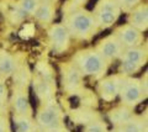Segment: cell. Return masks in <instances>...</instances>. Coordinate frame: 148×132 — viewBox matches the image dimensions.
I'll return each instance as SVG.
<instances>
[{
	"instance_id": "cell-2",
	"label": "cell",
	"mask_w": 148,
	"mask_h": 132,
	"mask_svg": "<svg viewBox=\"0 0 148 132\" xmlns=\"http://www.w3.org/2000/svg\"><path fill=\"white\" fill-rule=\"evenodd\" d=\"M68 32L78 36V37H85L94 31L95 20L89 12L78 11L68 19Z\"/></svg>"
},
{
	"instance_id": "cell-3",
	"label": "cell",
	"mask_w": 148,
	"mask_h": 132,
	"mask_svg": "<svg viewBox=\"0 0 148 132\" xmlns=\"http://www.w3.org/2000/svg\"><path fill=\"white\" fill-rule=\"evenodd\" d=\"M121 98L126 104L133 105L138 104L142 96V86L137 79H127L125 83L121 84Z\"/></svg>"
},
{
	"instance_id": "cell-17",
	"label": "cell",
	"mask_w": 148,
	"mask_h": 132,
	"mask_svg": "<svg viewBox=\"0 0 148 132\" xmlns=\"http://www.w3.org/2000/svg\"><path fill=\"white\" fill-rule=\"evenodd\" d=\"M130 117H131V114L127 109H117L111 114V120L116 124H125V122L130 121Z\"/></svg>"
},
{
	"instance_id": "cell-7",
	"label": "cell",
	"mask_w": 148,
	"mask_h": 132,
	"mask_svg": "<svg viewBox=\"0 0 148 132\" xmlns=\"http://www.w3.org/2000/svg\"><path fill=\"white\" fill-rule=\"evenodd\" d=\"M122 81L119 77H110L100 83V93L105 100H112L120 93Z\"/></svg>"
},
{
	"instance_id": "cell-5",
	"label": "cell",
	"mask_w": 148,
	"mask_h": 132,
	"mask_svg": "<svg viewBox=\"0 0 148 132\" xmlns=\"http://www.w3.org/2000/svg\"><path fill=\"white\" fill-rule=\"evenodd\" d=\"M119 41L121 44H125L127 47H135L141 43L142 36L137 29L132 26H123L119 31Z\"/></svg>"
},
{
	"instance_id": "cell-6",
	"label": "cell",
	"mask_w": 148,
	"mask_h": 132,
	"mask_svg": "<svg viewBox=\"0 0 148 132\" xmlns=\"http://www.w3.org/2000/svg\"><path fill=\"white\" fill-rule=\"evenodd\" d=\"M48 36L57 49H64L69 43V32L62 25H53L48 31Z\"/></svg>"
},
{
	"instance_id": "cell-23",
	"label": "cell",
	"mask_w": 148,
	"mask_h": 132,
	"mask_svg": "<svg viewBox=\"0 0 148 132\" xmlns=\"http://www.w3.org/2000/svg\"><path fill=\"white\" fill-rule=\"evenodd\" d=\"M140 0H120V3L122 4L125 8H133Z\"/></svg>"
},
{
	"instance_id": "cell-15",
	"label": "cell",
	"mask_w": 148,
	"mask_h": 132,
	"mask_svg": "<svg viewBox=\"0 0 148 132\" xmlns=\"http://www.w3.org/2000/svg\"><path fill=\"white\" fill-rule=\"evenodd\" d=\"M36 93L41 99H48L52 96L53 89L48 80H40L36 83Z\"/></svg>"
},
{
	"instance_id": "cell-21",
	"label": "cell",
	"mask_w": 148,
	"mask_h": 132,
	"mask_svg": "<svg viewBox=\"0 0 148 132\" xmlns=\"http://www.w3.org/2000/svg\"><path fill=\"white\" fill-rule=\"evenodd\" d=\"M121 132H141V126L135 121H127L122 125Z\"/></svg>"
},
{
	"instance_id": "cell-18",
	"label": "cell",
	"mask_w": 148,
	"mask_h": 132,
	"mask_svg": "<svg viewBox=\"0 0 148 132\" xmlns=\"http://www.w3.org/2000/svg\"><path fill=\"white\" fill-rule=\"evenodd\" d=\"M142 64H137V63H132V62H127V61H121L120 63V72L122 74H127V75H131V74H135L138 70L141 69Z\"/></svg>"
},
{
	"instance_id": "cell-4",
	"label": "cell",
	"mask_w": 148,
	"mask_h": 132,
	"mask_svg": "<svg viewBox=\"0 0 148 132\" xmlns=\"http://www.w3.org/2000/svg\"><path fill=\"white\" fill-rule=\"evenodd\" d=\"M103 60H112L116 58L120 53H121V43L117 38L114 37H108L104 40L101 44L99 46V52H98Z\"/></svg>"
},
{
	"instance_id": "cell-9",
	"label": "cell",
	"mask_w": 148,
	"mask_h": 132,
	"mask_svg": "<svg viewBox=\"0 0 148 132\" xmlns=\"http://www.w3.org/2000/svg\"><path fill=\"white\" fill-rule=\"evenodd\" d=\"M130 21H131V26L140 30H146L147 24H148V6L142 5L140 8H137L136 10H133V12L130 16Z\"/></svg>"
},
{
	"instance_id": "cell-24",
	"label": "cell",
	"mask_w": 148,
	"mask_h": 132,
	"mask_svg": "<svg viewBox=\"0 0 148 132\" xmlns=\"http://www.w3.org/2000/svg\"><path fill=\"white\" fill-rule=\"evenodd\" d=\"M6 95V88L3 83H0V100H3Z\"/></svg>"
},
{
	"instance_id": "cell-12",
	"label": "cell",
	"mask_w": 148,
	"mask_h": 132,
	"mask_svg": "<svg viewBox=\"0 0 148 132\" xmlns=\"http://www.w3.org/2000/svg\"><path fill=\"white\" fill-rule=\"evenodd\" d=\"M35 14V17L40 22H49L52 21L53 16H54V11H53V8L49 3H43V4H40L38 8L36 9Z\"/></svg>"
},
{
	"instance_id": "cell-14",
	"label": "cell",
	"mask_w": 148,
	"mask_h": 132,
	"mask_svg": "<svg viewBox=\"0 0 148 132\" xmlns=\"http://www.w3.org/2000/svg\"><path fill=\"white\" fill-rule=\"evenodd\" d=\"M14 106L18 114L26 115L30 111V100L27 95L24 93H16L14 96Z\"/></svg>"
},
{
	"instance_id": "cell-19",
	"label": "cell",
	"mask_w": 148,
	"mask_h": 132,
	"mask_svg": "<svg viewBox=\"0 0 148 132\" xmlns=\"http://www.w3.org/2000/svg\"><path fill=\"white\" fill-rule=\"evenodd\" d=\"M16 130L17 132H30L31 131V122L26 119L25 116L16 117Z\"/></svg>"
},
{
	"instance_id": "cell-8",
	"label": "cell",
	"mask_w": 148,
	"mask_h": 132,
	"mask_svg": "<svg viewBox=\"0 0 148 132\" xmlns=\"http://www.w3.org/2000/svg\"><path fill=\"white\" fill-rule=\"evenodd\" d=\"M38 122L43 127L54 130L59 125V114L54 106H48L38 114Z\"/></svg>"
},
{
	"instance_id": "cell-11",
	"label": "cell",
	"mask_w": 148,
	"mask_h": 132,
	"mask_svg": "<svg viewBox=\"0 0 148 132\" xmlns=\"http://www.w3.org/2000/svg\"><path fill=\"white\" fill-rule=\"evenodd\" d=\"M145 58H146V51L137 47H130L122 54V61L137 63V64H143Z\"/></svg>"
},
{
	"instance_id": "cell-13",
	"label": "cell",
	"mask_w": 148,
	"mask_h": 132,
	"mask_svg": "<svg viewBox=\"0 0 148 132\" xmlns=\"http://www.w3.org/2000/svg\"><path fill=\"white\" fill-rule=\"evenodd\" d=\"M120 14L117 11H110V10H100L98 9V14H96V21L98 24L103 27L111 26L114 22H116Z\"/></svg>"
},
{
	"instance_id": "cell-20",
	"label": "cell",
	"mask_w": 148,
	"mask_h": 132,
	"mask_svg": "<svg viewBox=\"0 0 148 132\" xmlns=\"http://www.w3.org/2000/svg\"><path fill=\"white\" fill-rule=\"evenodd\" d=\"M38 5H40L38 0H21V3H20V8L26 14L35 12L36 9L38 8Z\"/></svg>"
},
{
	"instance_id": "cell-16",
	"label": "cell",
	"mask_w": 148,
	"mask_h": 132,
	"mask_svg": "<svg viewBox=\"0 0 148 132\" xmlns=\"http://www.w3.org/2000/svg\"><path fill=\"white\" fill-rule=\"evenodd\" d=\"M14 69H15V60L11 56L4 54L0 57V73L9 74V73H12Z\"/></svg>"
},
{
	"instance_id": "cell-10",
	"label": "cell",
	"mask_w": 148,
	"mask_h": 132,
	"mask_svg": "<svg viewBox=\"0 0 148 132\" xmlns=\"http://www.w3.org/2000/svg\"><path fill=\"white\" fill-rule=\"evenodd\" d=\"M63 81L67 89L69 90L77 89L80 85V81H82L80 72L73 66L66 68V70L63 73Z\"/></svg>"
},
{
	"instance_id": "cell-22",
	"label": "cell",
	"mask_w": 148,
	"mask_h": 132,
	"mask_svg": "<svg viewBox=\"0 0 148 132\" xmlns=\"http://www.w3.org/2000/svg\"><path fill=\"white\" fill-rule=\"evenodd\" d=\"M86 132H105V129L100 124H92L88 127Z\"/></svg>"
},
{
	"instance_id": "cell-1",
	"label": "cell",
	"mask_w": 148,
	"mask_h": 132,
	"mask_svg": "<svg viewBox=\"0 0 148 132\" xmlns=\"http://www.w3.org/2000/svg\"><path fill=\"white\" fill-rule=\"evenodd\" d=\"M75 62L79 67V72L85 75H96L104 70L105 61L98 52L85 51L80 52L75 58Z\"/></svg>"
}]
</instances>
